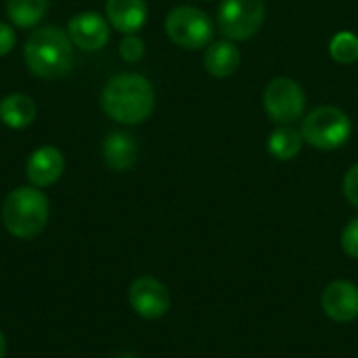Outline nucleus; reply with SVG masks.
I'll return each instance as SVG.
<instances>
[{
  "mask_svg": "<svg viewBox=\"0 0 358 358\" xmlns=\"http://www.w3.org/2000/svg\"><path fill=\"white\" fill-rule=\"evenodd\" d=\"M323 313L336 323H352L358 319V285L350 281H334L321 296Z\"/></svg>",
  "mask_w": 358,
  "mask_h": 358,
  "instance_id": "nucleus-9",
  "label": "nucleus"
},
{
  "mask_svg": "<svg viewBox=\"0 0 358 358\" xmlns=\"http://www.w3.org/2000/svg\"><path fill=\"white\" fill-rule=\"evenodd\" d=\"M15 46V31L8 23L0 21V57H6Z\"/></svg>",
  "mask_w": 358,
  "mask_h": 358,
  "instance_id": "nucleus-22",
  "label": "nucleus"
},
{
  "mask_svg": "<svg viewBox=\"0 0 358 358\" xmlns=\"http://www.w3.org/2000/svg\"><path fill=\"white\" fill-rule=\"evenodd\" d=\"M241 63V52L239 48L231 42V40H220L214 42L212 46H208L206 57H203V65L206 71L214 78H229L237 71Z\"/></svg>",
  "mask_w": 358,
  "mask_h": 358,
  "instance_id": "nucleus-14",
  "label": "nucleus"
},
{
  "mask_svg": "<svg viewBox=\"0 0 358 358\" xmlns=\"http://www.w3.org/2000/svg\"><path fill=\"white\" fill-rule=\"evenodd\" d=\"M130 306L143 319H159L170 310V292L155 277H138L130 285Z\"/></svg>",
  "mask_w": 358,
  "mask_h": 358,
  "instance_id": "nucleus-8",
  "label": "nucleus"
},
{
  "mask_svg": "<svg viewBox=\"0 0 358 358\" xmlns=\"http://www.w3.org/2000/svg\"><path fill=\"white\" fill-rule=\"evenodd\" d=\"M67 36L82 50H101L109 42V25L107 21L92 10L78 13L67 23Z\"/></svg>",
  "mask_w": 358,
  "mask_h": 358,
  "instance_id": "nucleus-10",
  "label": "nucleus"
},
{
  "mask_svg": "<svg viewBox=\"0 0 358 358\" xmlns=\"http://www.w3.org/2000/svg\"><path fill=\"white\" fill-rule=\"evenodd\" d=\"M63 170H65V157L52 145L38 147L27 157V166H25V174H27L29 182L38 189L55 185L61 178Z\"/></svg>",
  "mask_w": 358,
  "mask_h": 358,
  "instance_id": "nucleus-11",
  "label": "nucleus"
},
{
  "mask_svg": "<svg viewBox=\"0 0 358 358\" xmlns=\"http://www.w3.org/2000/svg\"><path fill=\"white\" fill-rule=\"evenodd\" d=\"M342 250L350 256V258H355L358 260V218L355 220H350L348 224H346V229L342 231Z\"/></svg>",
  "mask_w": 358,
  "mask_h": 358,
  "instance_id": "nucleus-20",
  "label": "nucleus"
},
{
  "mask_svg": "<svg viewBox=\"0 0 358 358\" xmlns=\"http://www.w3.org/2000/svg\"><path fill=\"white\" fill-rule=\"evenodd\" d=\"M120 55H122L124 61L136 63L145 55V42L138 36H134V34H126L122 38V42H120Z\"/></svg>",
  "mask_w": 358,
  "mask_h": 358,
  "instance_id": "nucleus-19",
  "label": "nucleus"
},
{
  "mask_svg": "<svg viewBox=\"0 0 358 358\" xmlns=\"http://www.w3.org/2000/svg\"><path fill=\"white\" fill-rule=\"evenodd\" d=\"M329 52L338 63H355L358 59V36L352 31H338L329 42Z\"/></svg>",
  "mask_w": 358,
  "mask_h": 358,
  "instance_id": "nucleus-18",
  "label": "nucleus"
},
{
  "mask_svg": "<svg viewBox=\"0 0 358 358\" xmlns=\"http://www.w3.org/2000/svg\"><path fill=\"white\" fill-rule=\"evenodd\" d=\"M115 358H136V357H132V355H120V357H115Z\"/></svg>",
  "mask_w": 358,
  "mask_h": 358,
  "instance_id": "nucleus-24",
  "label": "nucleus"
},
{
  "mask_svg": "<svg viewBox=\"0 0 358 358\" xmlns=\"http://www.w3.org/2000/svg\"><path fill=\"white\" fill-rule=\"evenodd\" d=\"M264 15V0H222L218 27L229 40H250L260 29Z\"/></svg>",
  "mask_w": 358,
  "mask_h": 358,
  "instance_id": "nucleus-6",
  "label": "nucleus"
},
{
  "mask_svg": "<svg viewBox=\"0 0 358 358\" xmlns=\"http://www.w3.org/2000/svg\"><path fill=\"white\" fill-rule=\"evenodd\" d=\"M23 57L27 69L34 76L57 80L65 76L73 65V42L63 29L48 25L27 38Z\"/></svg>",
  "mask_w": 358,
  "mask_h": 358,
  "instance_id": "nucleus-2",
  "label": "nucleus"
},
{
  "mask_svg": "<svg viewBox=\"0 0 358 358\" xmlns=\"http://www.w3.org/2000/svg\"><path fill=\"white\" fill-rule=\"evenodd\" d=\"M302 145L304 138L300 130H296L294 126H281L268 138V153L281 162H289L302 151Z\"/></svg>",
  "mask_w": 358,
  "mask_h": 358,
  "instance_id": "nucleus-16",
  "label": "nucleus"
},
{
  "mask_svg": "<svg viewBox=\"0 0 358 358\" xmlns=\"http://www.w3.org/2000/svg\"><path fill=\"white\" fill-rule=\"evenodd\" d=\"M101 103H103V111L111 120L134 126L151 115L155 105V92L145 76L120 73L107 82Z\"/></svg>",
  "mask_w": 358,
  "mask_h": 358,
  "instance_id": "nucleus-1",
  "label": "nucleus"
},
{
  "mask_svg": "<svg viewBox=\"0 0 358 358\" xmlns=\"http://www.w3.org/2000/svg\"><path fill=\"white\" fill-rule=\"evenodd\" d=\"M2 222L19 239L40 235L48 222V199L38 187H19L2 203Z\"/></svg>",
  "mask_w": 358,
  "mask_h": 358,
  "instance_id": "nucleus-3",
  "label": "nucleus"
},
{
  "mask_svg": "<svg viewBox=\"0 0 358 358\" xmlns=\"http://www.w3.org/2000/svg\"><path fill=\"white\" fill-rule=\"evenodd\" d=\"M304 107H306V94L296 80L275 78L268 82L264 90V109L273 122L281 126H289L304 115Z\"/></svg>",
  "mask_w": 358,
  "mask_h": 358,
  "instance_id": "nucleus-7",
  "label": "nucleus"
},
{
  "mask_svg": "<svg viewBox=\"0 0 358 358\" xmlns=\"http://www.w3.org/2000/svg\"><path fill=\"white\" fill-rule=\"evenodd\" d=\"M36 117V105L27 94H8L0 101V122L13 130L27 128Z\"/></svg>",
  "mask_w": 358,
  "mask_h": 358,
  "instance_id": "nucleus-15",
  "label": "nucleus"
},
{
  "mask_svg": "<svg viewBox=\"0 0 358 358\" xmlns=\"http://www.w3.org/2000/svg\"><path fill=\"white\" fill-rule=\"evenodd\" d=\"M212 21L210 17L195 6H176L166 17L168 38L187 50H197L208 46L212 40Z\"/></svg>",
  "mask_w": 358,
  "mask_h": 358,
  "instance_id": "nucleus-5",
  "label": "nucleus"
},
{
  "mask_svg": "<svg viewBox=\"0 0 358 358\" xmlns=\"http://www.w3.org/2000/svg\"><path fill=\"white\" fill-rule=\"evenodd\" d=\"M105 13L109 23L122 34H136L147 21L145 0H107Z\"/></svg>",
  "mask_w": 358,
  "mask_h": 358,
  "instance_id": "nucleus-12",
  "label": "nucleus"
},
{
  "mask_svg": "<svg viewBox=\"0 0 358 358\" xmlns=\"http://www.w3.org/2000/svg\"><path fill=\"white\" fill-rule=\"evenodd\" d=\"M103 159L113 172H126L136 162V141L128 132H109L103 141Z\"/></svg>",
  "mask_w": 358,
  "mask_h": 358,
  "instance_id": "nucleus-13",
  "label": "nucleus"
},
{
  "mask_svg": "<svg viewBox=\"0 0 358 358\" xmlns=\"http://www.w3.org/2000/svg\"><path fill=\"white\" fill-rule=\"evenodd\" d=\"M48 0H6V15L17 27H34L46 15Z\"/></svg>",
  "mask_w": 358,
  "mask_h": 358,
  "instance_id": "nucleus-17",
  "label": "nucleus"
},
{
  "mask_svg": "<svg viewBox=\"0 0 358 358\" xmlns=\"http://www.w3.org/2000/svg\"><path fill=\"white\" fill-rule=\"evenodd\" d=\"M300 132L304 143H308L310 147L319 151H336L350 138L352 122L342 109L334 105H323L313 109L304 117Z\"/></svg>",
  "mask_w": 358,
  "mask_h": 358,
  "instance_id": "nucleus-4",
  "label": "nucleus"
},
{
  "mask_svg": "<svg viewBox=\"0 0 358 358\" xmlns=\"http://www.w3.org/2000/svg\"><path fill=\"white\" fill-rule=\"evenodd\" d=\"M344 195L355 208H358V164H355L344 176Z\"/></svg>",
  "mask_w": 358,
  "mask_h": 358,
  "instance_id": "nucleus-21",
  "label": "nucleus"
},
{
  "mask_svg": "<svg viewBox=\"0 0 358 358\" xmlns=\"http://www.w3.org/2000/svg\"><path fill=\"white\" fill-rule=\"evenodd\" d=\"M6 355V340H4V336L0 334V358H4Z\"/></svg>",
  "mask_w": 358,
  "mask_h": 358,
  "instance_id": "nucleus-23",
  "label": "nucleus"
}]
</instances>
